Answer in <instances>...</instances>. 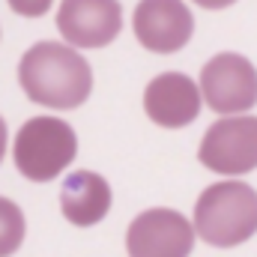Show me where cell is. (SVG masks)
<instances>
[{
	"mask_svg": "<svg viewBox=\"0 0 257 257\" xmlns=\"http://www.w3.org/2000/svg\"><path fill=\"white\" fill-rule=\"evenodd\" d=\"M200 90L186 72H162L144 90V114L162 128H186L200 117Z\"/></svg>",
	"mask_w": 257,
	"mask_h": 257,
	"instance_id": "cell-9",
	"label": "cell"
},
{
	"mask_svg": "<svg viewBox=\"0 0 257 257\" xmlns=\"http://www.w3.org/2000/svg\"><path fill=\"white\" fill-rule=\"evenodd\" d=\"M27 233V218L21 206L9 197H0V257H12Z\"/></svg>",
	"mask_w": 257,
	"mask_h": 257,
	"instance_id": "cell-11",
	"label": "cell"
},
{
	"mask_svg": "<svg viewBox=\"0 0 257 257\" xmlns=\"http://www.w3.org/2000/svg\"><path fill=\"white\" fill-rule=\"evenodd\" d=\"M18 84L39 108L75 111L93 93V69L81 51L63 42H36L21 54Z\"/></svg>",
	"mask_w": 257,
	"mask_h": 257,
	"instance_id": "cell-1",
	"label": "cell"
},
{
	"mask_svg": "<svg viewBox=\"0 0 257 257\" xmlns=\"http://www.w3.org/2000/svg\"><path fill=\"white\" fill-rule=\"evenodd\" d=\"M194 236L212 248H236L257 233V192L242 180L206 186L194 200Z\"/></svg>",
	"mask_w": 257,
	"mask_h": 257,
	"instance_id": "cell-2",
	"label": "cell"
},
{
	"mask_svg": "<svg viewBox=\"0 0 257 257\" xmlns=\"http://www.w3.org/2000/svg\"><path fill=\"white\" fill-rule=\"evenodd\" d=\"M194 239L192 221L168 206L138 212L126 227L128 257H189Z\"/></svg>",
	"mask_w": 257,
	"mask_h": 257,
	"instance_id": "cell-6",
	"label": "cell"
},
{
	"mask_svg": "<svg viewBox=\"0 0 257 257\" xmlns=\"http://www.w3.org/2000/svg\"><path fill=\"white\" fill-rule=\"evenodd\" d=\"M6 3H9V9H12L15 15H21V18H42V15H48L51 6H54V0H6Z\"/></svg>",
	"mask_w": 257,
	"mask_h": 257,
	"instance_id": "cell-12",
	"label": "cell"
},
{
	"mask_svg": "<svg viewBox=\"0 0 257 257\" xmlns=\"http://www.w3.org/2000/svg\"><path fill=\"white\" fill-rule=\"evenodd\" d=\"M135 39L153 54H177L192 42L194 15L183 0H141L132 15Z\"/></svg>",
	"mask_w": 257,
	"mask_h": 257,
	"instance_id": "cell-8",
	"label": "cell"
},
{
	"mask_svg": "<svg viewBox=\"0 0 257 257\" xmlns=\"http://www.w3.org/2000/svg\"><path fill=\"white\" fill-rule=\"evenodd\" d=\"M78 156V135L60 117L42 114L18 128L12 144V162L30 183H51Z\"/></svg>",
	"mask_w": 257,
	"mask_h": 257,
	"instance_id": "cell-3",
	"label": "cell"
},
{
	"mask_svg": "<svg viewBox=\"0 0 257 257\" xmlns=\"http://www.w3.org/2000/svg\"><path fill=\"white\" fill-rule=\"evenodd\" d=\"M197 159L206 171L221 177H242L257 168V117L233 114L206 128L197 147Z\"/></svg>",
	"mask_w": 257,
	"mask_h": 257,
	"instance_id": "cell-5",
	"label": "cell"
},
{
	"mask_svg": "<svg viewBox=\"0 0 257 257\" xmlns=\"http://www.w3.org/2000/svg\"><path fill=\"white\" fill-rule=\"evenodd\" d=\"M111 183L96 171H72L60 186V212L75 227H93L111 212Z\"/></svg>",
	"mask_w": 257,
	"mask_h": 257,
	"instance_id": "cell-10",
	"label": "cell"
},
{
	"mask_svg": "<svg viewBox=\"0 0 257 257\" xmlns=\"http://www.w3.org/2000/svg\"><path fill=\"white\" fill-rule=\"evenodd\" d=\"M197 90L203 105L221 117L248 114L257 105V69L236 51H221L200 69Z\"/></svg>",
	"mask_w": 257,
	"mask_h": 257,
	"instance_id": "cell-4",
	"label": "cell"
},
{
	"mask_svg": "<svg viewBox=\"0 0 257 257\" xmlns=\"http://www.w3.org/2000/svg\"><path fill=\"white\" fill-rule=\"evenodd\" d=\"M197 3L200 9H209V12H215V9H227V6H233L236 0H192Z\"/></svg>",
	"mask_w": 257,
	"mask_h": 257,
	"instance_id": "cell-13",
	"label": "cell"
},
{
	"mask_svg": "<svg viewBox=\"0 0 257 257\" xmlns=\"http://www.w3.org/2000/svg\"><path fill=\"white\" fill-rule=\"evenodd\" d=\"M6 147H9V132H6L3 117H0V162H3V156H6Z\"/></svg>",
	"mask_w": 257,
	"mask_h": 257,
	"instance_id": "cell-14",
	"label": "cell"
},
{
	"mask_svg": "<svg viewBox=\"0 0 257 257\" xmlns=\"http://www.w3.org/2000/svg\"><path fill=\"white\" fill-rule=\"evenodd\" d=\"M54 21L69 48H105L123 30V6L120 0H60Z\"/></svg>",
	"mask_w": 257,
	"mask_h": 257,
	"instance_id": "cell-7",
	"label": "cell"
}]
</instances>
